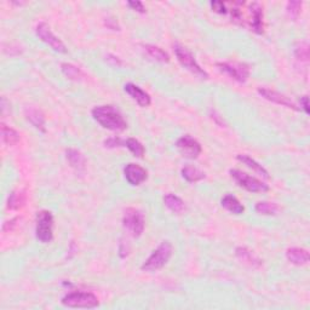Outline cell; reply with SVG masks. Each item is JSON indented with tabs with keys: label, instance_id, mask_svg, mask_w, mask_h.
Masks as SVG:
<instances>
[{
	"label": "cell",
	"instance_id": "cell-29",
	"mask_svg": "<svg viewBox=\"0 0 310 310\" xmlns=\"http://www.w3.org/2000/svg\"><path fill=\"white\" fill-rule=\"evenodd\" d=\"M302 5H303V2H302V1H295V0H292V1L287 2L286 12H287V15H289L290 18H292V19H297L298 18V16L301 15Z\"/></svg>",
	"mask_w": 310,
	"mask_h": 310
},
{
	"label": "cell",
	"instance_id": "cell-4",
	"mask_svg": "<svg viewBox=\"0 0 310 310\" xmlns=\"http://www.w3.org/2000/svg\"><path fill=\"white\" fill-rule=\"evenodd\" d=\"M35 235L43 244H47L53 239V216L50 211L43 210L36 215Z\"/></svg>",
	"mask_w": 310,
	"mask_h": 310
},
{
	"label": "cell",
	"instance_id": "cell-8",
	"mask_svg": "<svg viewBox=\"0 0 310 310\" xmlns=\"http://www.w3.org/2000/svg\"><path fill=\"white\" fill-rule=\"evenodd\" d=\"M217 67L239 83H245L250 77V68L247 64L240 62H221Z\"/></svg>",
	"mask_w": 310,
	"mask_h": 310
},
{
	"label": "cell",
	"instance_id": "cell-26",
	"mask_svg": "<svg viewBox=\"0 0 310 310\" xmlns=\"http://www.w3.org/2000/svg\"><path fill=\"white\" fill-rule=\"evenodd\" d=\"M61 68H62V72H63V74L66 75L67 78H69L70 80L78 81V80H81V79L84 78V73L81 72L80 68L75 67L74 64L62 63Z\"/></svg>",
	"mask_w": 310,
	"mask_h": 310
},
{
	"label": "cell",
	"instance_id": "cell-12",
	"mask_svg": "<svg viewBox=\"0 0 310 310\" xmlns=\"http://www.w3.org/2000/svg\"><path fill=\"white\" fill-rule=\"evenodd\" d=\"M124 174H125V178L131 185H140L146 181L148 173H147L146 168H143L142 166L134 164V162H130L125 166L124 168Z\"/></svg>",
	"mask_w": 310,
	"mask_h": 310
},
{
	"label": "cell",
	"instance_id": "cell-13",
	"mask_svg": "<svg viewBox=\"0 0 310 310\" xmlns=\"http://www.w3.org/2000/svg\"><path fill=\"white\" fill-rule=\"evenodd\" d=\"M125 91H126V94H128L132 100L136 101L141 107H148L152 102L151 96L147 94L145 90H142L140 86L135 85V84H132V83L126 84Z\"/></svg>",
	"mask_w": 310,
	"mask_h": 310
},
{
	"label": "cell",
	"instance_id": "cell-10",
	"mask_svg": "<svg viewBox=\"0 0 310 310\" xmlns=\"http://www.w3.org/2000/svg\"><path fill=\"white\" fill-rule=\"evenodd\" d=\"M177 148L183 156L188 157V159H196L202 151L198 141L189 135L182 136L177 141Z\"/></svg>",
	"mask_w": 310,
	"mask_h": 310
},
{
	"label": "cell",
	"instance_id": "cell-23",
	"mask_svg": "<svg viewBox=\"0 0 310 310\" xmlns=\"http://www.w3.org/2000/svg\"><path fill=\"white\" fill-rule=\"evenodd\" d=\"M1 138L2 142L6 143L7 146H15L17 145L19 141V134L16 130H13L10 126L1 124Z\"/></svg>",
	"mask_w": 310,
	"mask_h": 310
},
{
	"label": "cell",
	"instance_id": "cell-35",
	"mask_svg": "<svg viewBox=\"0 0 310 310\" xmlns=\"http://www.w3.org/2000/svg\"><path fill=\"white\" fill-rule=\"evenodd\" d=\"M106 26L111 28L113 30H119V26H118V22L114 18H107L106 19Z\"/></svg>",
	"mask_w": 310,
	"mask_h": 310
},
{
	"label": "cell",
	"instance_id": "cell-27",
	"mask_svg": "<svg viewBox=\"0 0 310 310\" xmlns=\"http://www.w3.org/2000/svg\"><path fill=\"white\" fill-rule=\"evenodd\" d=\"M26 202V195L23 191H13L10 194L9 201H7V207L11 210H18Z\"/></svg>",
	"mask_w": 310,
	"mask_h": 310
},
{
	"label": "cell",
	"instance_id": "cell-16",
	"mask_svg": "<svg viewBox=\"0 0 310 310\" xmlns=\"http://www.w3.org/2000/svg\"><path fill=\"white\" fill-rule=\"evenodd\" d=\"M235 253L236 256H238V258L244 262L245 264H247V266L252 268H259L262 266L261 259H259L252 251L246 249V247H238V249L235 250Z\"/></svg>",
	"mask_w": 310,
	"mask_h": 310
},
{
	"label": "cell",
	"instance_id": "cell-34",
	"mask_svg": "<svg viewBox=\"0 0 310 310\" xmlns=\"http://www.w3.org/2000/svg\"><path fill=\"white\" fill-rule=\"evenodd\" d=\"M301 108L303 109L307 114H309V98L308 96H303L301 98Z\"/></svg>",
	"mask_w": 310,
	"mask_h": 310
},
{
	"label": "cell",
	"instance_id": "cell-11",
	"mask_svg": "<svg viewBox=\"0 0 310 310\" xmlns=\"http://www.w3.org/2000/svg\"><path fill=\"white\" fill-rule=\"evenodd\" d=\"M258 94L261 95L262 97L266 98V100L270 101V102L280 104V106L293 109V111H300V108H298V107L296 106V104L293 103L289 97H286L285 95L280 94V92L274 91V90L267 89V87H258Z\"/></svg>",
	"mask_w": 310,
	"mask_h": 310
},
{
	"label": "cell",
	"instance_id": "cell-14",
	"mask_svg": "<svg viewBox=\"0 0 310 310\" xmlns=\"http://www.w3.org/2000/svg\"><path fill=\"white\" fill-rule=\"evenodd\" d=\"M251 13H252V22H251V26H252L253 32H256L257 34H262L264 29L263 24V9H262L261 4L258 2H252L250 5Z\"/></svg>",
	"mask_w": 310,
	"mask_h": 310
},
{
	"label": "cell",
	"instance_id": "cell-15",
	"mask_svg": "<svg viewBox=\"0 0 310 310\" xmlns=\"http://www.w3.org/2000/svg\"><path fill=\"white\" fill-rule=\"evenodd\" d=\"M286 257L295 266H306L309 262V252L300 247H291L286 251Z\"/></svg>",
	"mask_w": 310,
	"mask_h": 310
},
{
	"label": "cell",
	"instance_id": "cell-2",
	"mask_svg": "<svg viewBox=\"0 0 310 310\" xmlns=\"http://www.w3.org/2000/svg\"><path fill=\"white\" fill-rule=\"evenodd\" d=\"M172 245L170 241H162L161 244L157 246L156 250L153 251L148 259L143 263L142 270L143 272L153 273L156 270L161 269L162 267L170 261L171 256H172Z\"/></svg>",
	"mask_w": 310,
	"mask_h": 310
},
{
	"label": "cell",
	"instance_id": "cell-7",
	"mask_svg": "<svg viewBox=\"0 0 310 310\" xmlns=\"http://www.w3.org/2000/svg\"><path fill=\"white\" fill-rule=\"evenodd\" d=\"M230 176L235 179V182L240 187L251 191V193H266V191L269 190V185L266 184L264 182L259 181L256 177L242 172V171L230 170Z\"/></svg>",
	"mask_w": 310,
	"mask_h": 310
},
{
	"label": "cell",
	"instance_id": "cell-33",
	"mask_svg": "<svg viewBox=\"0 0 310 310\" xmlns=\"http://www.w3.org/2000/svg\"><path fill=\"white\" fill-rule=\"evenodd\" d=\"M128 5L130 7H131L132 10L138 11V12H141V13L146 12V7H145V5H143V2L137 1V0L136 1H129Z\"/></svg>",
	"mask_w": 310,
	"mask_h": 310
},
{
	"label": "cell",
	"instance_id": "cell-17",
	"mask_svg": "<svg viewBox=\"0 0 310 310\" xmlns=\"http://www.w3.org/2000/svg\"><path fill=\"white\" fill-rule=\"evenodd\" d=\"M66 156L69 165L72 166L73 168H75L77 171L85 170L86 165L85 157H84V155L79 151H77V149H68V151L66 152Z\"/></svg>",
	"mask_w": 310,
	"mask_h": 310
},
{
	"label": "cell",
	"instance_id": "cell-21",
	"mask_svg": "<svg viewBox=\"0 0 310 310\" xmlns=\"http://www.w3.org/2000/svg\"><path fill=\"white\" fill-rule=\"evenodd\" d=\"M27 119L32 123V125L40 131L45 132V118L44 114L36 108H28L26 111Z\"/></svg>",
	"mask_w": 310,
	"mask_h": 310
},
{
	"label": "cell",
	"instance_id": "cell-36",
	"mask_svg": "<svg viewBox=\"0 0 310 310\" xmlns=\"http://www.w3.org/2000/svg\"><path fill=\"white\" fill-rule=\"evenodd\" d=\"M18 221V218H13V219H11V221H9V222H6V223L4 224V227H2V229L5 230V232H6V230H12L13 229V227H15L16 224V222Z\"/></svg>",
	"mask_w": 310,
	"mask_h": 310
},
{
	"label": "cell",
	"instance_id": "cell-19",
	"mask_svg": "<svg viewBox=\"0 0 310 310\" xmlns=\"http://www.w3.org/2000/svg\"><path fill=\"white\" fill-rule=\"evenodd\" d=\"M236 159H238L240 162H242V164L246 165L247 167H250L251 170L255 171L256 173L261 174V176H263L264 178H269V174H268V171L266 168H264L262 165H259L256 160L252 159V157H250L249 155L239 154L238 156H236Z\"/></svg>",
	"mask_w": 310,
	"mask_h": 310
},
{
	"label": "cell",
	"instance_id": "cell-30",
	"mask_svg": "<svg viewBox=\"0 0 310 310\" xmlns=\"http://www.w3.org/2000/svg\"><path fill=\"white\" fill-rule=\"evenodd\" d=\"M295 56L298 61L308 62L309 60V45L307 43H300L296 46Z\"/></svg>",
	"mask_w": 310,
	"mask_h": 310
},
{
	"label": "cell",
	"instance_id": "cell-3",
	"mask_svg": "<svg viewBox=\"0 0 310 310\" xmlns=\"http://www.w3.org/2000/svg\"><path fill=\"white\" fill-rule=\"evenodd\" d=\"M61 303L67 308L92 309L100 306L98 298L91 292H72L62 298Z\"/></svg>",
	"mask_w": 310,
	"mask_h": 310
},
{
	"label": "cell",
	"instance_id": "cell-37",
	"mask_svg": "<svg viewBox=\"0 0 310 310\" xmlns=\"http://www.w3.org/2000/svg\"><path fill=\"white\" fill-rule=\"evenodd\" d=\"M108 61L113 62V64H114V66H121V62L119 61V58L115 57V56H109Z\"/></svg>",
	"mask_w": 310,
	"mask_h": 310
},
{
	"label": "cell",
	"instance_id": "cell-28",
	"mask_svg": "<svg viewBox=\"0 0 310 310\" xmlns=\"http://www.w3.org/2000/svg\"><path fill=\"white\" fill-rule=\"evenodd\" d=\"M125 146L128 147V149L135 156L137 157H143L145 155V147H143L142 143L140 141L136 140V138H129V140L125 141Z\"/></svg>",
	"mask_w": 310,
	"mask_h": 310
},
{
	"label": "cell",
	"instance_id": "cell-25",
	"mask_svg": "<svg viewBox=\"0 0 310 310\" xmlns=\"http://www.w3.org/2000/svg\"><path fill=\"white\" fill-rule=\"evenodd\" d=\"M256 212L259 213V215L263 216H274L278 213L279 206L274 202H269V201H259L257 202L255 207Z\"/></svg>",
	"mask_w": 310,
	"mask_h": 310
},
{
	"label": "cell",
	"instance_id": "cell-20",
	"mask_svg": "<svg viewBox=\"0 0 310 310\" xmlns=\"http://www.w3.org/2000/svg\"><path fill=\"white\" fill-rule=\"evenodd\" d=\"M165 206L174 213H181L185 210V205L181 198L174 194H166L164 196Z\"/></svg>",
	"mask_w": 310,
	"mask_h": 310
},
{
	"label": "cell",
	"instance_id": "cell-31",
	"mask_svg": "<svg viewBox=\"0 0 310 310\" xmlns=\"http://www.w3.org/2000/svg\"><path fill=\"white\" fill-rule=\"evenodd\" d=\"M104 146L108 147V148H118V147L125 146V141H123L119 137H112L104 141Z\"/></svg>",
	"mask_w": 310,
	"mask_h": 310
},
{
	"label": "cell",
	"instance_id": "cell-22",
	"mask_svg": "<svg viewBox=\"0 0 310 310\" xmlns=\"http://www.w3.org/2000/svg\"><path fill=\"white\" fill-rule=\"evenodd\" d=\"M182 176L185 181L195 183L199 181H202L205 178V173L200 171L199 168L194 167V166L187 165L182 168Z\"/></svg>",
	"mask_w": 310,
	"mask_h": 310
},
{
	"label": "cell",
	"instance_id": "cell-24",
	"mask_svg": "<svg viewBox=\"0 0 310 310\" xmlns=\"http://www.w3.org/2000/svg\"><path fill=\"white\" fill-rule=\"evenodd\" d=\"M146 52L151 56L152 58H154L155 61L162 62V63H167L170 62V56L167 55V52H165L164 50L160 49V47L154 46V45H145Z\"/></svg>",
	"mask_w": 310,
	"mask_h": 310
},
{
	"label": "cell",
	"instance_id": "cell-18",
	"mask_svg": "<svg viewBox=\"0 0 310 310\" xmlns=\"http://www.w3.org/2000/svg\"><path fill=\"white\" fill-rule=\"evenodd\" d=\"M222 206L225 210L229 211V212L234 213V215H241L245 211L244 205L235 196L230 195V194H227V195L223 196V199H222Z\"/></svg>",
	"mask_w": 310,
	"mask_h": 310
},
{
	"label": "cell",
	"instance_id": "cell-32",
	"mask_svg": "<svg viewBox=\"0 0 310 310\" xmlns=\"http://www.w3.org/2000/svg\"><path fill=\"white\" fill-rule=\"evenodd\" d=\"M211 6H212V10L215 12L218 13H227L228 12V7L225 2L222 1H212L211 2Z\"/></svg>",
	"mask_w": 310,
	"mask_h": 310
},
{
	"label": "cell",
	"instance_id": "cell-5",
	"mask_svg": "<svg viewBox=\"0 0 310 310\" xmlns=\"http://www.w3.org/2000/svg\"><path fill=\"white\" fill-rule=\"evenodd\" d=\"M145 216L137 208L130 207L125 211L123 217V225L134 238L142 235L145 230Z\"/></svg>",
	"mask_w": 310,
	"mask_h": 310
},
{
	"label": "cell",
	"instance_id": "cell-9",
	"mask_svg": "<svg viewBox=\"0 0 310 310\" xmlns=\"http://www.w3.org/2000/svg\"><path fill=\"white\" fill-rule=\"evenodd\" d=\"M35 32L36 35H38L45 44L49 45L52 50H55L56 52L60 53L67 52L66 45L63 44V41H62L60 38H57V36L53 34L52 30L50 29V27L47 26L46 23H39L38 26H36Z\"/></svg>",
	"mask_w": 310,
	"mask_h": 310
},
{
	"label": "cell",
	"instance_id": "cell-1",
	"mask_svg": "<svg viewBox=\"0 0 310 310\" xmlns=\"http://www.w3.org/2000/svg\"><path fill=\"white\" fill-rule=\"evenodd\" d=\"M92 117L101 126L112 131H123L128 128V123L121 113L113 106H98L92 109Z\"/></svg>",
	"mask_w": 310,
	"mask_h": 310
},
{
	"label": "cell",
	"instance_id": "cell-6",
	"mask_svg": "<svg viewBox=\"0 0 310 310\" xmlns=\"http://www.w3.org/2000/svg\"><path fill=\"white\" fill-rule=\"evenodd\" d=\"M174 53H176L177 60H178L179 63L185 69H188L190 73H193L194 75H196L200 79L208 78L207 73L199 66V63L195 61L194 56L185 47L181 46V45H174Z\"/></svg>",
	"mask_w": 310,
	"mask_h": 310
}]
</instances>
